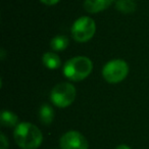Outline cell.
Here are the masks:
<instances>
[{
  "mask_svg": "<svg viewBox=\"0 0 149 149\" xmlns=\"http://www.w3.org/2000/svg\"><path fill=\"white\" fill-rule=\"evenodd\" d=\"M39 120L42 124L50 125L54 120V110L48 104H43L39 109Z\"/></svg>",
  "mask_w": 149,
  "mask_h": 149,
  "instance_id": "9",
  "label": "cell"
},
{
  "mask_svg": "<svg viewBox=\"0 0 149 149\" xmlns=\"http://www.w3.org/2000/svg\"><path fill=\"white\" fill-rule=\"evenodd\" d=\"M72 37L76 42L85 43L92 39L96 32V24L89 17H81L72 26Z\"/></svg>",
  "mask_w": 149,
  "mask_h": 149,
  "instance_id": "4",
  "label": "cell"
},
{
  "mask_svg": "<svg viewBox=\"0 0 149 149\" xmlns=\"http://www.w3.org/2000/svg\"><path fill=\"white\" fill-rule=\"evenodd\" d=\"M137 4L134 0H116V8L120 13H132L136 10Z\"/></svg>",
  "mask_w": 149,
  "mask_h": 149,
  "instance_id": "11",
  "label": "cell"
},
{
  "mask_svg": "<svg viewBox=\"0 0 149 149\" xmlns=\"http://www.w3.org/2000/svg\"><path fill=\"white\" fill-rule=\"evenodd\" d=\"M113 2L114 0H85L84 8L90 13H98L108 8Z\"/></svg>",
  "mask_w": 149,
  "mask_h": 149,
  "instance_id": "7",
  "label": "cell"
},
{
  "mask_svg": "<svg viewBox=\"0 0 149 149\" xmlns=\"http://www.w3.org/2000/svg\"><path fill=\"white\" fill-rule=\"evenodd\" d=\"M68 43H70V41H68V37H65L63 35H57L51 40L50 47H51V49L53 51H62V50H64L68 47Z\"/></svg>",
  "mask_w": 149,
  "mask_h": 149,
  "instance_id": "12",
  "label": "cell"
},
{
  "mask_svg": "<svg viewBox=\"0 0 149 149\" xmlns=\"http://www.w3.org/2000/svg\"><path fill=\"white\" fill-rule=\"evenodd\" d=\"M116 149H131L128 145H125V144H122V145H118Z\"/></svg>",
  "mask_w": 149,
  "mask_h": 149,
  "instance_id": "15",
  "label": "cell"
},
{
  "mask_svg": "<svg viewBox=\"0 0 149 149\" xmlns=\"http://www.w3.org/2000/svg\"><path fill=\"white\" fill-rule=\"evenodd\" d=\"M61 149H88L89 143L85 136L78 131H68L59 140Z\"/></svg>",
  "mask_w": 149,
  "mask_h": 149,
  "instance_id": "6",
  "label": "cell"
},
{
  "mask_svg": "<svg viewBox=\"0 0 149 149\" xmlns=\"http://www.w3.org/2000/svg\"><path fill=\"white\" fill-rule=\"evenodd\" d=\"M129 65L123 59H113L108 61L102 68V77L107 83L118 84L127 78Z\"/></svg>",
  "mask_w": 149,
  "mask_h": 149,
  "instance_id": "5",
  "label": "cell"
},
{
  "mask_svg": "<svg viewBox=\"0 0 149 149\" xmlns=\"http://www.w3.org/2000/svg\"><path fill=\"white\" fill-rule=\"evenodd\" d=\"M0 120H1L2 126L8 127V128H15L19 124L17 114L9 110H3L0 116Z\"/></svg>",
  "mask_w": 149,
  "mask_h": 149,
  "instance_id": "10",
  "label": "cell"
},
{
  "mask_svg": "<svg viewBox=\"0 0 149 149\" xmlns=\"http://www.w3.org/2000/svg\"><path fill=\"white\" fill-rule=\"evenodd\" d=\"M0 142H1V149H6L8 147V142H7L6 137L4 136V134H1L0 136Z\"/></svg>",
  "mask_w": 149,
  "mask_h": 149,
  "instance_id": "13",
  "label": "cell"
},
{
  "mask_svg": "<svg viewBox=\"0 0 149 149\" xmlns=\"http://www.w3.org/2000/svg\"><path fill=\"white\" fill-rule=\"evenodd\" d=\"M42 62L45 65V68H49V70H56L60 66L61 61L60 58L55 52H46L42 56Z\"/></svg>",
  "mask_w": 149,
  "mask_h": 149,
  "instance_id": "8",
  "label": "cell"
},
{
  "mask_svg": "<svg viewBox=\"0 0 149 149\" xmlns=\"http://www.w3.org/2000/svg\"><path fill=\"white\" fill-rule=\"evenodd\" d=\"M43 4H46V5H54L56 3H58L60 0H40Z\"/></svg>",
  "mask_w": 149,
  "mask_h": 149,
  "instance_id": "14",
  "label": "cell"
},
{
  "mask_svg": "<svg viewBox=\"0 0 149 149\" xmlns=\"http://www.w3.org/2000/svg\"><path fill=\"white\" fill-rule=\"evenodd\" d=\"M50 99L52 103L57 107H68L76 99V88L70 83H58L52 88L50 92Z\"/></svg>",
  "mask_w": 149,
  "mask_h": 149,
  "instance_id": "3",
  "label": "cell"
},
{
  "mask_svg": "<svg viewBox=\"0 0 149 149\" xmlns=\"http://www.w3.org/2000/svg\"><path fill=\"white\" fill-rule=\"evenodd\" d=\"M93 62L87 56L79 55L72 57L64 63L62 72L64 77L72 82L85 80L92 72Z\"/></svg>",
  "mask_w": 149,
  "mask_h": 149,
  "instance_id": "2",
  "label": "cell"
},
{
  "mask_svg": "<svg viewBox=\"0 0 149 149\" xmlns=\"http://www.w3.org/2000/svg\"><path fill=\"white\" fill-rule=\"evenodd\" d=\"M13 138L22 149H37L43 141V135L38 127L31 123H19L13 131Z\"/></svg>",
  "mask_w": 149,
  "mask_h": 149,
  "instance_id": "1",
  "label": "cell"
}]
</instances>
